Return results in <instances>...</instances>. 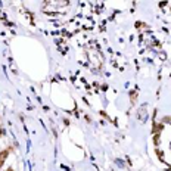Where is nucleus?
<instances>
[{
	"mask_svg": "<svg viewBox=\"0 0 171 171\" xmlns=\"http://www.w3.org/2000/svg\"><path fill=\"white\" fill-rule=\"evenodd\" d=\"M115 162H117V165H118V167H121V168H124V164H123V161H121V159H117Z\"/></svg>",
	"mask_w": 171,
	"mask_h": 171,
	"instance_id": "obj_2",
	"label": "nucleus"
},
{
	"mask_svg": "<svg viewBox=\"0 0 171 171\" xmlns=\"http://www.w3.org/2000/svg\"><path fill=\"white\" fill-rule=\"evenodd\" d=\"M3 165V159H0V167H2Z\"/></svg>",
	"mask_w": 171,
	"mask_h": 171,
	"instance_id": "obj_3",
	"label": "nucleus"
},
{
	"mask_svg": "<svg viewBox=\"0 0 171 171\" xmlns=\"http://www.w3.org/2000/svg\"><path fill=\"white\" fill-rule=\"evenodd\" d=\"M8 171H13V170H12V168H9V170H8Z\"/></svg>",
	"mask_w": 171,
	"mask_h": 171,
	"instance_id": "obj_4",
	"label": "nucleus"
},
{
	"mask_svg": "<svg viewBox=\"0 0 171 171\" xmlns=\"http://www.w3.org/2000/svg\"><path fill=\"white\" fill-rule=\"evenodd\" d=\"M139 119L140 121H146V119H148V111H146V106H142L139 109Z\"/></svg>",
	"mask_w": 171,
	"mask_h": 171,
	"instance_id": "obj_1",
	"label": "nucleus"
}]
</instances>
